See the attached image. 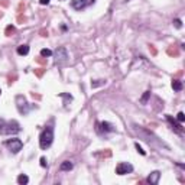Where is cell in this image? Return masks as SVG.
<instances>
[{
  "label": "cell",
  "instance_id": "cell-22",
  "mask_svg": "<svg viewBox=\"0 0 185 185\" xmlns=\"http://www.w3.org/2000/svg\"><path fill=\"white\" fill-rule=\"evenodd\" d=\"M41 166H44V168L46 166V159L45 158H41Z\"/></svg>",
  "mask_w": 185,
  "mask_h": 185
},
{
  "label": "cell",
  "instance_id": "cell-1",
  "mask_svg": "<svg viewBox=\"0 0 185 185\" xmlns=\"http://www.w3.org/2000/svg\"><path fill=\"white\" fill-rule=\"evenodd\" d=\"M22 130L20 125L16 120H4L0 119V135L2 136H10V135H18Z\"/></svg>",
  "mask_w": 185,
  "mask_h": 185
},
{
  "label": "cell",
  "instance_id": "cell-8",
  "mask_svg": "<svg viewBox=\"0 0 185 185\" xmlns=\"http://www.w3.org/2000/svg\"><path fill=\"white\" fill-rule=\"evenodd\" d=\"M95 0H71V8L75 10H83L91 4H94Z\"/></svg>",
  "mask_w": 185,
  "mask_h": 185
},
{
  "label": "cell",
  "instance_id": "cell-20",
  "mask_svg": "<svg viewBox=\"0 0 185 185\" xmlns=\"http://www.w3.org/2000/svg\"><path fill=\"white\" fill-rule=\"evenodd\" d=\"M177 120L179 121V123H182V121L185 120V114L182 113V111H179V113H178V116H177Z\"/></svg>",
  "mask_w": 185,
  "mask_h": 185
},
{
  "label": "cell",
  "instance_id": "cell-11",
  "mask_svg": "<svg viewBox=\"0 0 185 185\" xmlns=\"http://www.w3.org/2000/svg\"><path fill=\"white\" fill-rule=\"evenodd\" d=\"M159 178H161V172H159V171H153V172L147 177V182L151 185H156L159 182Z\"/></svg>",
  "mask_w": 185,
  "mask_h": 185
},
{
  "label": "cell",
  "instance_id": "cell-16",
  "mask_svg": "<svg viewBox=\"0 0 185 185\" xmlns=\"http://www.w3.org/2000/svg\"><path fill=\"white\" fill-rule=\"evenodd\" d=\"M151 98V91H145V94L142 95V98H140V104H147V100Z\"/></svg>",
  "mask_w": 185,
  "mask_h": 185
},
{
  "label": "cell",
  "instance_id": "cell-10",
  "mask_svg": "<svg viewBox=\"0 0 185 185\" xmlns=\"http://www.w3.org/2000/svg\"><path fill=\"white\" fill-rule=\"evenodd\" d=\"M166 120L169 121V125L172 126V130H175L177 133L182 135V126H181V123H177V120H175V119H172L169 114H166Z\"/></svg>",
  "mask_w": 185,
  "mask_h": 185
},
{
  "label": "cell",
  "instance_id": "cell-18",
  "mask_svg": "<svg viewBox=\"0 0 185 185\" xmlns=\"http://www.w3.org/2000/svg\"><path fill=\"white\" fill-rule=\"evenodd\" d=\"M103 84H106V80H97L94 83H91V87H98V85H103Z\"/></svg>",
  "mask_w": 185,
  "mask_h": 185
},
{
  "label": "cell",
  "instance_id": "cell-9",
  "mask_svg": "<svg viewBox=\"0 0 185 185\" xmlns=\"http://www.w3.org/2000/svg\"><path fill=\"white\" fill-rule=\"evenodd\" d=\"M133 172V166L127 162H120L116 166V174L117 175H127Z\"/></svg>",
  "mask_w": 185,
  "mask_h": 185
},
{
  "label": "cell",
  "instance_id": "cell-4",
  "mask_svg": "<svg viewBox=\"0 0 185 185\" xmlns=\"http://www.w3.org/2000/svg\"><path fill=\"white\" fill-rule=\"evenodd\" d=\"M54 58H55V65H58V67H62L64 64H67L68 62V52H67V49L64 48V46H59V48H57V51L54 52Z\"/></svg>",
  "mask_w": 185,
  "mask_h": 185
},
{
  "label": "cell",
  "instance_id": "cell-6",
  "mask_svg": "<svg viewBox=\"0 0 185 185\" xmlns=\"http://www.w3.org/2000/svg\"><path fill=\"white\" fill-rule=\"evenodd\" d=\"M16 107H18V110H19V113L23 114V116H26L28 113H29V110L32 109V107L29 106V103H28L26 97L22 94L16 95Z\"/></svg>",
  "mask_w": 185,
  "mask_h": 185
},
{
  "label": "cell",
  "instance_id": "cell-21",
  "mask_svg": "<svg viewBox=\"0 0 185 185\" xmlns=\"http://www.w3.org/2000/svg\"><path fill=\"white\" fill-rule=\"evenodd\" d=\"M174 25H175V28H178V29H181V28H182V22L179 19H175L174 20Z\"/></svg>",
  "mask_w": 185,
  "mask_h": 185
},
{
  "label": "cell",
  "instance_id": "cell-17",
  "mask_svg": "<svg viewBox=\"0 0 185 185\" xmlns=\"http://www.w3.org/2000/svg\"><path fill=\"white\" fill-rule=\"evenodd\" d=\"M41 57H44V58L52 57V51H51V49H48V48H44V49H41Z\"/></svg>",
  "mask_w": 185,
  "mask_h": 185
},
{
  "label": "cell",
  "instance_id": "cell-24",
  "mask_svg": "<svg viewBox=\"0 0 185 185\" xmlns=\"http://www.w3.org/2000/svg\"><path fill=\"white\" fill-rule=\"evenodd\" d=\"M126 2H127V0H126Z\"/></svg>",
  "mask_w": 185,
  "mask_h": 185
},
{
  "label": "cell",
  "instance_id": "cell-23",
  "mask_svg": "<svg viewBox=\"0 0 185 185\" xmlns=\"http://www.w3.org/2000/svg\"><path fill=\"white\" fill-rule=\"evenodd\" d=\"M39 3H41V4H48L49 0H39Z\"/></svg>",
  "mask_w": 185,
  "mask_h": 185
},
{
  "label": "cell",
  "instance_id": "cell-15",
  "mask_svg": "<svg viewBox=\"0 0 185 185\" xmlns=\"http://www.w3.org/2000/svg\"><path fill=\"white\" fill-rule=\"evenodd\" d=\"M182 87H184V85H182V81H179V80H174V81H172V88H174L175 91H181Z\"/></svg>",
  "mask_w": 185,
  "mask_h": 185
},
{
  "label": "cell",
  "instance_id": "cell-19",
  "mask_svg": "<svg viewBox=\"0 0 185 185\" xmlns=\"http://www.w3.org/2000/svg\"><path fill=\"white\" fill-rule=\"evenodd\" d=\"M135 147H136V151H137V152H139L140 155H143V156H145V155H146V152H145V151H143V147L140 146V145H139V143H137V142H136V143H135Z\"/></svg>",
  "mask_w": 185,
  "mask_h": 185
},
{
  "label": "cell",
  "instance_id": "cell-3",
  "mask_svg": "<svg viewBox=\"0 0 185 185\" xmlns=\"http://www.w3.org/2000/svg\"><path fill=\"white\" fill-rule=\"evenodd\" d=\"M52 142H54V127L52 126H46L39 135V146H41L42 151H46V149L51 147Z\"/></svg>",
  "mask_w": 185,
  "mask_h": 185
},
{
  "label": "cell",
  "instance_id": "cell-14",
  "mask_svg": "<svg viewBox=\"0 0 185 185\" xmlns=\"http://www.w3.org/2000/svg\"><path fill=\"white\" fill-rule=\"evenodd\" d=\"M28 182H29V177L25 174H20L19 177H18V184L19 185H26Z\"/></svg>",
  "mask_w": 185,
  "mask_h": 185
},
{
  "label": "cell",
  "instance_id": "cell-5",
  "mask_svg": "<svg viewBox=\"0 0 185 185\" xmlns=\"http://www.w3.org/2000/svg\"><path fill=\"white\" fill-rule=\"evenodd\" d=\"M95 132H97L100 136H106L109 133L116 132V129H114V126L111 125V123H109V121H97V123H95Z\"/></svg>",
  "mask_w": 185,
  "mask_h": 185
},
{
  "label": "cell",
  "instance_id": "cell-13",
  "mask_svg": "<svg viewBox=\"0 0 185 185\" xmlns=\"http://www.w3.org/2000/svg\"><path fill=\"white\" fill-rule=\"evenodd\" d=\"M16 51H18L19 55H28V54H29V45H26V44H25V45H19Z\"/></svg>",
  "mask_w": 185,
  "mask_h": 185
},
{
  "label": "cell",
  "instance_id": "cell-12",
  "mask_svg": "<svg viewBox=\"0 0 185 185\" xmlns=\"http://www.w3.org/2000/svg\"><path fill=\"white\" fill-rule=\"evenodd\" d=\"M74 168L71 161H64V162L59 165V171H71Z\"/></svg>",
  "mask_w": 185,
  "mask_h": 185
},
{
  "label": "cell",
  "instance_id": "cell-7",
  "mask_svg": "<svg viewBox=\"0 0 185 185\" xmlns=\"http://www.w3.org/2000/svg\"><path fill=\"white\" fill-rule=\"evenodd\" d=\"M4 146L8 147L9 151L12 152V153H19L20 151H22V147H23V143H22V140L20 139H16V137H13V139H9L4 142Z\"/></svg>",
  "mask_w": 185,
  "mask_h": 185
},
{
  "label": "cell",
  "instance_id": "cell-2",
  "mask_svg": "<svg viewBox=\"0 0 185 185\" xmlns=\"http://www.w3.org/2000/svg\"><path fill=\"white\" fill-rule=\"evenodd\" d=\"M133 130L139 135L140 137L143 140H146L147 143H153V145H159V146H165L168 147L163 142H161V140H158V137L153 135V133H151L149 130H146L145 127H142V126H137V125H133Z\"/></svg>",
  "mask_w": 185,
  "mask_h": 185
}]
</instances>
